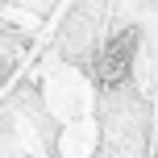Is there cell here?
Masks as SVG:
<instances>
[{
  "instance_id": "6da1fadb",
  "label": "cell",
  "mask_w": 158,
  "mask_h": 158,
  "mask_svg": "<svg viewBox=\"0 0 158 158\" xmlns=\"http://www.w3.org/2000/svg\"><path fill=\"white\" fill-rule=\"evenodd\" d=\"M133 50H137V33H117V38H108L100 46V54H96V63H92V75H96V83H104V87H121L129 79V71H133Z\"/></svg>"
}]
</instances>
